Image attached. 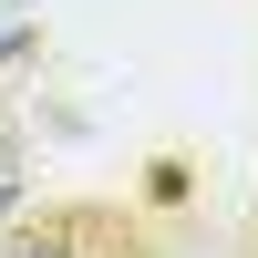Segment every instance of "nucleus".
<instances>
[{"label": "nucleus", "mask_w": 258, "mask_h": 258, "mask_svg": "<svg viewBox=\"0 0 258 258\" xmlns=\"http://www.w3.org/2000/svg\"><path fill=\"white\" fill-rule=\"evenodd\" d=\"M0 258H124V227L93 217V207H41L31 227H11Z\"/></svg>", "instance_id": "obj_1"}, {"label": "nucleus", "mask_w": 258, "mask_h": 258, "mask_svg": "<svg viewBox=\"0 0 258 258\" xmlns=\"http://www.w3.org/2000/svg\"><path fill=\"white\" fill-rule=\"evenodd\" d=\"M11 207H21V176H0V217H11Z\"/></svg>", "instance_id": "obj_2"}]
</instances>
